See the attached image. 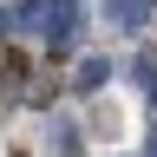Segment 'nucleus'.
Returning <instances> with one entry per match:
<instances>
[{"label": "nucleus", "mask_w": 157, "mask_h": 157, "mask_svg": "<svg viewBox=\"0 0 157 157\" xmlns=\"http://www.w3.org/2000/svg\"><path fill=\"white\" fill-rule=\"evenodd\" d=\"M144 157H157V131H151V137H144Z\"/></svg>", "instance_id": "nucleus-4"}, {"label": "nucleus", "mask_w": 157, "mask_h": 157, "mask_svg": "<svg viewBox=\"0 0 157 157\" xmlns=\"http://www.w3.org/2000/svg\"><path fill=\"white\" fill-rule=\"evenodd\" d=\"M105 78H111V66H105V59H85L72 85H78V92H98V85H105Z\"/></svg>", "instance_id": "nucleus-2"}, {"label": "nucleus", "mask_w": 157, "mask_h": 157, "mask_svg": "<svg viewBox=\"0 0 157 157\" xmlns=\"http://www.w3.org/2000/svg\"><path fill=\"white\" fill-rule=\"evenodd\" d=\"M111 13H118V20H124V26H131V33H137V26H144V0H111Z\"/></svg>", "instance_id": "nucleus-3"}, {"label": "nucleus", "mask_w": 157, "mask_h": 157, "mask_svg": "<svg viewBox=\"0 0 157 157\" xmlns=\"http://www.w3.org/2000/svg\"><path fill=\"white\" fill-rule=\"evenodd\" d=\"M72 26H78V7H72V0H59V7H46V26H39V33H46L52 46H66Z\"/></svg>", "instance_id": "nucleus-1"}]
</instances>
